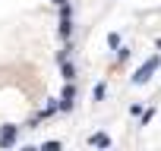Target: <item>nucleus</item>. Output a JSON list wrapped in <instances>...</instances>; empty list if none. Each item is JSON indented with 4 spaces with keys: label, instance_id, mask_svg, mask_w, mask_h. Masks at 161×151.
<instances>
[{
    "label": "nucleus",
    "instance_id": "obj_1",
    "mask_svg": "<svg viewBox=\"0 0 161 151\" xmlns=\"http://www.w3.org/2000/svg\"><path fill=\"white\" fill-rule=\"evenodd\" d=\"M155 69H158V57H152V60H148V63H145V66H142V69H139V72L133 76V82H136V85H142V82H148Z\"/></svg>",
    "mask_w": 161,
    "mask_h": 151
},
{
    "label": "nucleus",
    "instance_id": "obj_2",
    "mask_svg": "<svg viewBox=\"0 0 161 151\" xmlns=\"http://www.w3.org/2000/svg\"><path fill=\"white\" fill-rule=\"evenodd\" d=\"M13 138H16V132H13V129H3V135H0V142H3V145H10Z\"/></svg>",
    "mask_w": 161,
    "mask_h": 151
},
{
    "label": "nucleus",
    "instance_id": "obj_3",
    "mask_svg": "<svg viewBox=\"0 0 161 151\" xmlns=\"http://www.w3.org/2000/svg\"><path fill=\"white\" fill-rule=\"evenodd\" d=\"M92 145H111V138H108V135H101V132H98V135H92Z\"/></svg>",
    "mask_w": 161,
    "mask_h": 151
},
{
    "label": "nucleus",
    "instance_id": "obj_4",
    "mask_svg": "<svg viewBox=\"0 0 161 151\" xmlns=\"http://www.w3.org/2000/svg\"><path fill=\"white\" fill-rule=\"evenodd\" d=\"M73 76H76V69H73V66L63 60V79H73Z\"/></svg>",
    "mask_w": 161,
    "mask_h": 151
},
{
    "label": "nucleus",
    "instance_id": "obj_5",
    "mask_svg": "<svg viewBox=\"0 0 161 151\" xmlns=\"http://www.w3.org/2000/svg\"><path fill=\"white\" fill-rule=\"evenodd\" d=\"M101 98H104V82H98V85H95V101H101Z\"/></svg>",
    "mask_w": 161,
    "mask_h": 151
}]
</instances>
